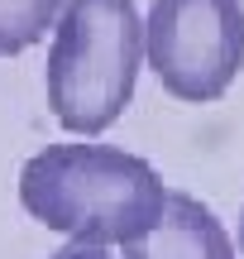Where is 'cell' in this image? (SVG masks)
I'll return each instance as SVG.
<instances>
[{"label":"cell","mask_w":244,"mask_h":259,"mask_svg":"<svg viewBox=\"0 0 244 259\" xmlns=\"http://www.w3.org/2000/svg\"><path fill=\"white\" fill-rule=\"evenodd\" d=\"M19 206L77 245H134L168 206L158 168L110 144H48L19 168Z\"/></svg>","instance_id":"6da1fadb"},{"label":"cell","mask_w":244,"mask_h":259,"mask_svg":"<svg viewBox=\"0 0 244 259\" xmlns=\"http://www.w3.org/2000/svg\"><path fill=\"white\" fill-rule=\"evenodd\" d=\"M144 58L163 92L187 106H211L244 72L239 0H153L144 19Z\"/></svg>","instance_id":"3957f363"},{"label":"cell","mask_w":244,"mask_h":259,"mask_svg":"<svg viewBox=\"0 0 244 259\" xmlns=\"http://www.w3.org/2000/svg\"><path fill=\"white\" fill-rule=\"evenodd\" d=\"M67 0H0V58H19L48 29H57Z\"/></svg>","instance_id":"5b68a950"},{"label":"cell","mask_w":244,"mask_h":259,"mask_svg":"<svg viewBox=\"0 0 244 259\" xmlns=\"http://www.w3.org/2000/svg\"><path fill=\"white\" fill-rule=\"evenodd\" d=\"M125 259H235V240L206 202L192 192H168L158 226L125 245Z\"/></svg>","instance_id":"277c9868"},{"label":"cell","mask_w":244,"mask_h":259,"mask_svg":"<svg viewBox=\"0 0 244 259\" xmlns=\"http://www.w3.org/2000/svg\"><path fill=\"white\" fill-rule=\"evenodd\" d=\"M239 250H244V216H239Z\"/></svg>","instance_id":"52a82bcc"},{"label":"cell","mask_w":244,"mask_h":259,"mask_svg":"<svg viewBox=\"0 0 244 259\" xmlns=\"http://www.w3.org/2000/svg\"><path fill=\"white\" fill-rule=\"evenodd\" d=\"M48 259H110V250H105V245H63V250L57 254H48Z\"/></svg>","instance_id":"8992f818"},{"label":"cell","mask_w":244,"mask_h":259,"mask_svg":"<svg viewBox=\"0 0 244 259\" xmlns=\"http://www.w3.org/2000/svg\"><path fill=\"white\" fill-rule=\"evenodd\" d=\"M144 19L134 0H67L48 44V106L67 135H105L134 101Z\"/></svg>","instance_id":"7a4b0ae2"}]
</instances>
